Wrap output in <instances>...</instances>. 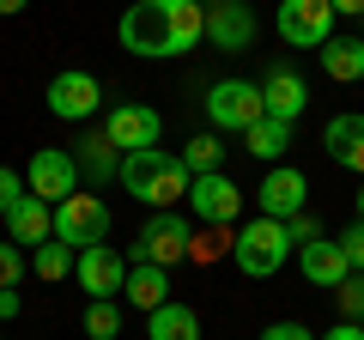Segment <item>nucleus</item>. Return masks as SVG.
<instances>
[{
	"label": "nucleus",
	"instance_id": "f257e3e1",
	"mask_svg": "<svg viewBox=\"0 0 364 340\" xmlns=\"http://www.w3.org/2000/svg\"><path fill=\"white\" fill-rule=\"evenodd\" d=\"M122 49L146 55V61H164V55H188L207 37V13L195 0H134L116 25Z\"/></svg>",
	"mask_w": 364,
	"mask_h": 340
},
{
	"label": "nucleus",
	"instance_id": "f03ea898",
	"mask_svg": "<svg viewBox=\"0 0 364 340\" xmlns=\"http://www.w3.org/2000/svg\"><path fill=\"white\" fill-rule=\"evenodd\" d=\"M116 183L128 188L134 201H146L152 213L176 207V201H188V164H182V152H164V146H140V152H122V170Z\"/></svg>",
	"mask_w": 364,
	"mask_h": 340
},
{
	"label": "nucleus",
	"instance_id": "7ed1b4c3",
	"mask_svg": "<svg viewBox=\"0 0 364 340\" xmlns=\"http://www.w3.org/2000/svg\"><path fill=\"white\" fill-rule=\"evenodd\" d=\"M286 255H291V231L279 219H249L243 231L231 237V262H237V274H249V280L279 274Z\"/></svg>",
	"mask_w": 364,
	"mask_h": 340
},
{
	"label": "nucleus",
	"instance_id": "20e7f679",
	"mask_svg": "<svg viewBox=\"0 0 364 340\" xmlns=\"http://www.w3.org/2000/svg\"><path fill=\"white\" fill-rule=\"evenodd\" d=\"M261 116H267V110H261V85L255 79H219V85L207 92L213 134H249Z\"/></svg>",
	"mask_w": 364,
	"mask_h": 340
},
{
	"label": "nucleus",
	"instance_id": "39448f33",
	"mask_svg": "<svg viewBox=\"0 0 364 340\" xmlns=\"http://www.w3.org/2000/svg\"><path fill=\"white\" fill-rule=\"evenodd\" d=\"M109 237V207L91 188H79V195L55 201V243L67 249H91V243H104Z\"/></svg>",
	"mask_w": 364,
	"mask_h": 340
},
{
	"label": "nucleus",
	"instance_id": "423d86ee",
	"mask_svg": "<svg viewBox=\"0 0 364 340\" xmlns=\"http://www.w3.org/2000/svg\"><path fill=\"white\" fill-rule=\"evenodd\" d=\"M188 237H195V225L182 219L176 207H164V213H152V219L140 225V237H134V262L176 267V262H188Z\"/></svg>",
	"mask_w": 364,
	"mask_h": 340
},
{
	"label": "nucleus",
	"instance_id": "0eeeda50",
	"mask_svg": "<svg viewBox=\"0 0 364 340\" xmlns=\"http://www.w3.org/2000/svg\"><path fill=\"white\" fill-rule=\"evenodd\" d=\"M334 6L328 0H279V37L291 43V49H322L328 37H334Z\"/></svg>",
	"mask_w": 364,
	"mask_h": 340
},
{
	"label": "nucleus",
	"instance_id": "6e6552de",
	"mask_svg": "<svg viewBox=\"0 0 364 340\" xmlns=\"http://www.w3.org/2000/svg\"><path fill=\"white\" fill-rule=\"evenodd\" d=\"M25 188L37 201H67V195H79V164H73V152L67 146H43L37 158H31V170H25Z\"/></svg>",
	"mask_w": 364,
	"mask_h": 340
},
{
	"label": "nucleus",
	"instance_id": "1a4fd4ad",
	"mask_svg": "<svg viewBox=\"0 0 364 340\" xmlns=\"http://www.w3.org/2000/svg\"><path fill=\"white\" fill-rule=\"evenodd\" d=\"M255 201H261V219H279V225H286V219H298L304 201H310V176L291 170V164H267Z\"/></svg>",
	"mask_w": 364,
	"mask_h": 340
},
{
	"label": "nucleus",
	"instance_id": "9d476101",
	"mask_svg": "<svg viewBox=\"0 0 364 340\" xmlns=\"http://www.w3.org/2000/svg\"><path fill=\"white\" fill-rule=\"evenodd\" d=\"M73 280L79 292H91V298H122V280H128V255L109 243H91L73 255Z\"/></svg>",
	"mask_w": 364,
	"mask_h": 340
},
{
	"label": "nucleus",
	"instance_id": "9b49d317",
	"mask_svg": "<svg viewBox=\"0 0 364 340\" xmlns=\"http://www.w3.org/2000/svg\"><path fill=\"white\" fill-rule=\"evenodd\" d=\"M97 104H104V85H97L85 67H67V73L49 79V116H61V122H91V116H97Z\"/></svg>",
	"mask_w": 364,
	"mask_h": 340
},
{
	"label": "nucleus",
	"instance_id": "f8f14e48",
	"mask_svg": "<svg viewBox=\"0 0 364 340\" xmlns=\"http://www.w3.org/2000/svg\"><path fill=\"white\" fill-rule=\"evenodd\" d=\"M188 213H195L200 225H231L237 213H243V188H237L225 170H207V176L188 183Z\"/></svg>",
	"mask_w": 364,
	"mask_h": 340
},
{
	"label": "nucleus",
	"instance_id": "ddd939ff",
	"mask_svg": "<svg viewBox=\"0 0 364 340\" xmlns=\"http://www.w3.org/2000/svg\"><path fill=\"white\" fill-rule=\"evenodd\" d=\"M158 134H164V122H158V110H146V104H116V110L104 116V140L116 146V152L158 146Z\"/></svg>",
	"mask_w": 364,
	"mask_h": 340
},
{
	"label": "nucleus",
	"instance_id": "4468645a",
	"mask_svg": "<svg viewBox=\"0 0 364 340\" xmlns=\"http://www.w3.org/2000/svg\"><path fill=\"white\" fill-rule=\"evenodd\" d=\"M207 13V43L213 49H249L255 43V13H249V0H213V6H200Z\"/></svg>",
	"mask_w": 364,
	"mask_h": 340
},
{
	"label": "nucleus",
	"instance_id": "2eb2a0df",
	"mask_svg": "<svg viewBox=\"0 0 364 340\" xmlns=\"http://www.w3.org/2000/svg\"><path fill=\"white\" fill-rule=\"evenodd\" d=\"M304 104H310V85H304L298 73H291V67H273L267 79H261V110H267L273 122H298L304 116Z\"/></svg>",
	"mask_w": 364,
	"mask_h": 340
},
{
	"label": "nucleus",
	"instance_id": "dca6fc26",
	"mask_svg": "<svg viewBox=\"0 0 364 340\" xmlns=\"http://www.w3.org/2000/svg\"><path fill=\"white\" fill-rule=\"evenodd\" d=\"M298 267H304V280H310V286H328V292H340V286L352 280V262L340 255L334 237H316V243H304Z\"/></svg>",
	"mask_w": 364,
	"mask_h": 340
},
{
	"label": "nucleus",
	"instance_id": "f3484780",
	"mask_svg": "<svg viewBox=\"0 0 364 340\" xmlns=\"http://www.w3.org/2000/svg\"><path fill=\"white\" fill-rule=\"evenodd\" d=\"M322 146H328V158H334V164H346V170H358V176H364V116H358V110L328 116Z\"/></svg>",
	"mask_w": 364,
	"mask_h": 340
},
{
	"label": "nucleus",
	"instance_id": "a211bd4d",
	"mask_svg": "<svg viewBox=\"0 0 364 340\" xmlns=\"http://www.w3.org/2000/svg\"><path fill=\"white\" fill-rule=\"evenodd\" d=\"M6 237H13L18 249H25V243H49V237H55V207H49V201H37V195L25 188V195H18V207L6 213Z\"/></svg>",
	"mask_w": 364,
	"mask_h": 340
},
{
	"label": "nucleus",
	"instance_id": "6ab92c4d",
	"mask_svg": "<svg viewBox=\"0 0 364 340\" xmlns=\"http://www.w3.org/2000/svg\"><path fill=\"white\" fill-rule=\"evenodd\" d=\"M122 298H128L134 310H146V316H152L158 304H170V267H158V262H128Z\"/></svg>",
	"mask_w": 364,
	"mask_h": 340
},
{
	"label": "nucleus",
	"instance_id": "aec40b11",
	"mask_svg": "<svg viewBox=\"0 0 364 340\" xmlns=\"http://www.w3.org/2000/svg\"><path fill=\"white\" fill-rule=\"evenodd\" d=\"M73 164H79V176H85V188H97V183H116L122 152L104 140V134H85V140H79V152H73Z\"/></svg>",
	"mask_w": 364,
	"mask_h": 340
},
{
	"label": "nucleus",
	"instance_id": "412c9836",
	"mask_svg": "<svg viewBox=\"0 0 364 340\" xmlns=\"http://www.w3.org/2000/svg\"><path fill=\"white\" fill-rule=\"evenodd\" d=\"M322 73L340 85H358L364 79V37H328L322 43Z\"/></svg>",
	"mask_w": 364,
	"mask_h": 340
},
{
	"label": "nucleus",
	"instance_id": "4be33fe9",
	"mask_svg": "<svg viewBox=\"0 0 364 340\" xmlns=\"http://www.w3.org/2000/svg\"><path fill=\"white\" fill-rule=\"evenodd\" d=\"M146 340H200V316L170 298V304H158V310L146 316Z\"/></svg>",
	"mask_w": 364,
	"mask_h": 340
},
{
	"label": "nucleus",
	"instance_id": "5701e85b",
	"mask_svg": "<svg viewBox=\"0 0 364 340\" xmlns=\"http://www.w3.org/2000/svg\"><path fill=\"white\" fill-rule=\"evenodd\" d=\"M243 146H249V152L261 158V164H279V152L291 146V128H286V122H273V116H261L255 128L243 134Z\"/></svg>",
	"mask_w": 364,
	"mask_h": 340
},
{
	"label": "nucleus",
	"instance_id": "b1692460",
	"mask_svg": "<svg viewBox=\"0 0 364 340\" xmlns=\"http://www.w3.org/2000/svg\"><path fill=\"white\" fill-rule=\"evenodd\" d=\"M182 164H188V176L219 170V164H225V140H219V134H195V140L182 146Z\"/></svg>",
	"mask_w": 364,
	"mask_h": 340
},
{
	"label": "nucleus",
	"instance_id": "393cba45",
	"mask_svg": "<svg viewBox=\"0 0 364 340\" xmlns=\"http://www.w3.org/2000/svg\"><path fill=\"white\" fill-rule=\"evenodd\" d=\"M85 334H91V340H116V334H122L116 298H91V304H85Z\"/></svg>",
	"mask_w": 364,
	"mask_h": 340
},
{
	"label": "nucleus",
	"instance_id": "a878e982",
	"mask_svg": "<svg viewBox=\"0 0 364 340\" xmlns=\"http://www.w3.org/2000/svg\"><path fill=\"white\" fill-rule=\"evenodd\" d=\"M73 255H79V249L55 243V237L37 243V280H67V274H73Z\"/></svg>",
	"mask_w": 364,
	"mask_h": 340
},
{
	"label": "nucleus",
	"instance_id": "bb28decb",
	"mask_svg": "<svg viewBox=\"0 0 364 340\" xmlns=\"http://www.w3.org/2000/svg\"><path fill=\"white\" fill-rule=\"evenodd\" d=\"M225 249H231V225H207V231L188 237V255H195V262H213V255H225Z\"/></svg>",
	"mask_w": 364,
	"mask_h": 340
},
{
	"label": "nucleus",
	"instance_id": "cd10ccee",
	"mask_svg": "<svg viewBox=\"0 0 364 340\" xmlns=\"http://www.w3.org/2000/svg\"><path fill=\"white\" fill-rule=\"evenodd\" d=\"M25 249L13 243V237H6V243H0V286H18V280H25Z\"/></svg>",
	"mask_w": 364,
	"mask_h": 340
},
{
	"label": "nucleus",
	"instance_id": "c85d7f7f",
	"mask_svg": "<svg viewBox=\"0 0 364 340\" xmlns=\"http://www.w3.org/2000/svg\"><path fill=\"white\" fill-rule=\"evenodd\" d=\"M334 243H340V255L352 262V274H364V219H358V225H346Z\"/></svg>",
	"mask_w": 364,
	"mask_h": 340
},
{
	"label": "nucleus",
	"instance_id": "c756f323",
	"mask_svg": "<svg viewBox=\"0 0 364 340\" xmlns=\"http://www.w3.org/2000/svg\"><path fill=\"white\" fill-rule=\"evenodd\" d=\"M340 310H346V322H364V274H352L340 286Z\"/></svg>",
	"mask_w": 364,
	"mask_h": 340
},
{
	"label": "nucleus",
	"instance_id": "7c9ffc66",
	"mask_svg": "<svg viewBox=\"0 0 364 340\" xmlns=\"http://www.w3.org/2000/svg\"><path fill=\"white\" fill-rule=\"evenodd\" d=\"M18 195H25V176H18V170H6V164H0V219H6V213L18 207Z\"/></svg>",
	"mask_w": 364,
	"mask_h": 340
},
{
	"label": "nucleus",
	"instance_id": "2f4dec72",
	"mask_svg": "<svg viewBox=\"0 0 364 340\" xmlns=\"http://www.w3.org/2000/svg\"><path fill=\"white\" fill-rule=\"evenodd\" d=\"M286 231H291V243H316V237H328L322 225L310 219V213H298V219H286Z\"/></svg>",
	"mask_w": 364,
	"mask_h": 340
},
{
	"label": "nucleus",
	"instance_id": "473e14b6",
	"mask_svg": "<svg viewBox=\"0 0 364 340\" xmlns=\"http://www.w3.org/2000/svg\"><path fill=\"white\" fill-rule=\"evenodd\" d=\"M261 340H316V334L304 322H267V328H261Z\"/></svg>",
	"mask_w": 364,
	"mask_h": 340
},
{
	"label": "nucleus",
	"instance_id": "72a5a7b5",
	"mask_svg": "<svg viewBox=\"0 0 364 340\" xmlns=\"http://www.w3.org/2000/svg\"><path fill=\"white\" fill-rule=\"evenodd\" d=\"M316 340H364V322H340V328H328V334H316Z\"/></svg>",
	"mask_w": 364,
	"mask_h": 340
},
{
	"label": "nucleus",
	"instance_id": "f704fd0d",
	"mask_svg": "<svg viewBox=\"0 0 364 340\" xmlns=\"http://www.w3.org/2000/svg\"><path fill=\"white\" fill-rule=\"evenodd\" d=\"M13 316H18V292L0 286V322H13Z\"/></svg>",
	"mask_w": 364,
	"mask_h": 340
},
{
	"label": "nucleus",
	"instance_id": "c9c22d12",
	"mask_svg": "<svg viewBox=\"0 0 364 340\" xmlns=\"http://www.w3.org/2000/svg\"><path fill=\"white\" fill-rule=\"evenodd\" d=\"M328 6H334V13H358V18H364V0H328Z\"/></svg>",
	"mask_w": 364,
	"mask_h": 340
},
{
	"label": "nucleus",
	"instance_id": "e433bc0d",
	"mask_svg": "<svg viewBox=\"0 0 364 340\" xmlns=\"http://www.w3.org/2000/svg\"><path fill=\"white\" fill-rule=\"evenodd\" d=\"M31 0H0V18H13V13H25Z\"/></svg>",
	"mask_w": 364,
	"mask_h": 340
},
{
	"label": "nucleus",
	"instance_id": "4c0bfd02",
	"mask_svg": "<svg viewBox=\"0 0 364 340\" xmlns=\"http://www.w3.org/2000/svg\"><path fill=\"white\" fill-rule=\"evenodd\" d=\"M358 219H364V188H358Z\"/></svg>",
	"mask_w": 364,
	"mask_h": 340
},
{
	"label": "nucleus",
	"instance_id": "58836bf2",
	"mask_svg": "<svg viewBox=\"0 0 364 340\" xmlns=\"http://www.w3.org/2000/svg\"><path fill=\"white\" fill-rule=\"evenodd\" d=\"M195 6H213V0H195Z\"/></svg>",
	"mask_w": 364,
	"mask_h": 340
}]
</instances>
